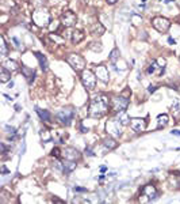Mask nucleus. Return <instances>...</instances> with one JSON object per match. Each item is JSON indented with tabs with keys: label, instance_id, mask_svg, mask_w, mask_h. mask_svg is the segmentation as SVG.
<instances>
[{
	"label": "nucleus",
	"instance_id": "nucleus-1",
	"mask_svg": "<svg viewBox=\"0 0 180 204\" xmlns=\"http://www.w3.org/2000/svg\"><path fill=\"white\" fill-rule=\"evenodd\" d=\"M108 97H106L104 94H99L95 98H92L90 105V114L94 118H100L102 116H104L108 110Z\"/></svg>",
	"mask_w": 180,
	"mask_h": 204
},
{
	"label": "nucleus",
	"instance_id": "nucleus-2",
	"mask_svg": "<svg viewBox=\"0 0 180 204\" xmlns=\"http://www.w3.org/2000/svg\"><path fill=\"white\" fill-rule=\"evenodd\" d=\"M34 25H37L38 27H47L50 25V12L43 7L35 8L31 14Z\"/></svg>",
	"mask_w": 180,
	"mask_h": 204
},
{
	"label": "nucleus",
	"instance_id": "nucleus-3",
	"mask_svg": "<svg viewBox=\"0 0 180 204\" xmlns=\"http://www.w3.org/2000/svg\"><path fill=\"white\" fill-rule=\"evenodd\" d=\"M81 82H83L84 87L88 90H94L95 86H96V74H94L91 70H83L81 71Z\"/></svg>",
	"mask_w": 180,
	"mask_h": 204
},
{
	"label": "nucleus",
	"instance_id": "nucleus-4",
	"mask_svg": "<svg viewBox=\"0 0 180 204\" xmlns=\"http://www.w3.org/2000/svg\"><path fill=\"white\" fill-rule=\"evenodd\" d=\"M66 61L69 63V65H72V68L76 71H83L85 67V59L80 55H76V53H71L66 57Z\"/></svg>",
	"mask_w": 180,
	"mask_h": 204
},
{
	"label": "nucleus",
	"instance_id": "nucleus-5",
	"mask_svg": "<svg viewBox=\"0 0 180 204\" xmlns=\"http://www.w3.org/2000/svg\"><path fill=\"white\" fill-rule=\"evenodd\" d=\"M106 129L110 135H112L115 137H119L122 135V122L119 121V118H111V120L107 121Z\"/></svg>",
	"mask_w": 180,
	"mask_h": 204
},
{
	"label": "nucleus",
	"instance_id": "nucleus-6",
	"mask_svg": "<svg viewBox=\"0 0 180 204\" xmlns=\"http://www.w3.org/2000/svg\"><path fill=\"white\" fill-rule=\"evenodd\" d=\"M152 25H153L154 29H156L157 31H160V33H167L171 27L169 19H167V18H164V17L153 18V19H152Z\"/></svg>",
	"mask_w": 180,
	"mask_h": 204
},
{
	"label": "nucleus",
	"instance_id": "nucleus-7",
	"mask_svg": "<svg viewBox=\"0 0 180 204\" xmlns=\"http://www.w3.org/2000/svg\"><path fill=\"white\" fill-rule=\"evenodd\" d=\"M111 105H112L114 112H125L129 106V98L125 95L115 97V98H112Z\"/></svg>",
	"mask_w": 180,
	"mask_h": 204
},
{
	"label": "nucleus",
	"instance_id": "nucleus-8",
	"mask_svg": "<svg viewBox=\"0 0 180 204\" xmlns=\"http://www.w3.org/2000/svg\"><path fill=\"white\" fill-rule=\"evenodd\" d=\"M73 117H75V109H72V108H65L57 113V118L65 125H71Z\"/></svg>",
	"mask_w": 180,
	"mask_h": 204
},
{
	"label": "nucleus",
	"instance_id": "nucleus-9",
	"mask_svg": "<svg viewBox=\"0 0 180 204\" xmlns=\"http://www.w3.org/2000/svg\"><path fill=\"white\" fill-rule=\"evenodd\" d=\"M61 23L65 27H72L77 23V15L73 11H64L61 14Z\"/></svg>",
	"mask_w": 180,
	"mask_h": 204
},
{
	"label": "nucleus",
	"instance_id": "nucleus-10",
	"mask_svg": "<svg viewBox=\"0 0 180 204\" xmlns=\"http://www.w3.org/2000/svg\"><path fill=\"white\" fill-rule=\"evenodd\" d=\"M146 125H148V121L145 118H131L130 121V127L134 132L140 133V132H144L146 129Z\"/></svg>",
	"mask_w": 180,
	"mask_h": 204
},
{
	"label": "nucleus",
	"instance_id": "nucleus-11",
	"mask_svg": "<svg viewBox=\"0 0 180 204\" xmlns=\"http://www.w3.org/2000/svg\"><path fill=\"white\" fill-rule=\"evenodd\" d=\"M62 158L68 159V161H76V159L80 158V152L75 147H65L62 150Z\"/></svg>",
	"mask_w": 180,
	"mask_h": 204
},
{
	"label": "nucleus",
	"instance_id": "nucleus-12",
	"mask_svg": "<svg viewBox=\"0 0 180 204\" xmlns=\"http://www.w3.org/2000/svg\"><path fill=\"white\" fill-rule=\"evenodd\" d=\"M142 194H144L145 197H148L149 200H153L157 197V194H159V192H157V189L154 188V185H145L144 188H142Z\"/></svg>",
	"mask_w": 180,
	"mask_h": 204
},
{
	"label": "nucleus",
	"instance_id": "nucleus-13",
	"mask_svg": "<svg viewBox=\"0 0 180 204\" xmlns=\"http://www.w3.org/2000/svg\"><path fill=\"white\" fill-rule=\"evenodd\" d=\"M95 74H96V76L99 78L100 80H103V82L108 80L110 74H108V70H107L106 65H96V71H95Z\"/></svg>",
	"mask_w": 180,
	"mask_h": 204
},
{
	"label": "nucleus",
	"instance_id": "nucleus-14",
	"mask_svg": "<svg viewBox=\"0 0 180 204\" xmlns=\"http://www.w3.org/2000/svg\"><path fill=\"white\" fill-rule=\"evenodd\" d=\"M22 74H23V76L26 78L27 83L31 84L34 80V78H35V71L33 70V68L27 67V65H22Z\"/></svg>",
	"mask_w": 180,
	"mask_h": 204
},
{
	"label": "nucleus",
	"instance_id": "nucleus-15",
	"mask_svg": "<svg viewBox=\"0 0 180 204\" xmlns=\"http://www.w3.org/2000/svg\"><path fill=\"white\" fill-rule=\"evenodd\" d=\"M84 38H85V34L81 30H73V31H72V36H71L72 44H75V45H76V44H80Z\"/></svg>",
	"mask_w": 180,
	"mask_h": 204
},
{
	"label": "nucleus",
	"instance_id": "nucleus-16",
	"mask_svg": "<svg viewBox=\"0 0 180 204\" xmlns=\"http://www.w3.org/2000/svg\"><path fill=\"white\" fill-rule=\"evenodd\" d=\"M35 57L38 59V61H39L41 70H42L43 72H46L47 70H49V64H47V60H46V57L42 55V53H41V52H35Z\"/></svg>",
	"mask_w": 180,
	"mask_h": 204
},
{
	"label": "nucleus",
	"instance_id": "nucleus-17",
	"mask_svg": "<svg viewBox=\"0 0 180 204\" xmlns=\"http://www.w3.org/2000/svg\"><path fill=\"white\" fill-rule=\"evenodd\" d=\"M76 169V163L75 161H68V159H65V162H64V170H62V173L64 174H71L72 171H73Z\"/></svg>",
	"mask_w": 180,
	"mask_h": 204
},
{
	"label": "nucleus",
	"instance_id": "nucleus-18",
	"mask_svg": "<svg viewBox=\"0 0 180 204\" xmlns=\"http://www.w3.org/2000/svg\"><path fill=\"white\" fill-rule=\"evenodd\" d=\"M104 31H106V29H104V26L100 22H96V23L91 27V33H92L94 36H102Z\"/></svg>",
	"mask_w": 180,
	"mask_h": 204
},
{
	"label": "nucleus",
	"instance_id": "nucleus-19",
	"mask_svg": "<svg viewBox=\"0 0 180 204\" xmlns=\"http://www.w3.org/2000/svg\"><path fill=\"white\" fill-rule=\"evenodd\" d=\"M9 79H11V71H8L7 68L2 65V68H0V82H2V83H6V82H8Z\"/></svg>",
	"mask_w": 180,
	"mask_h": 204
},
{
	"label": "nucleus",
	"instance_id": "nucleus-20",
	"mask_svg": "<svg viewBox=\"0 0 180 204\" xmlns=\"http://www.w3.org/2000/svg\"><path fill=\"white\" fill-rule=\"evenodd\" d=\"M103 146L108 150H115L116 147H118V143H116L112 137H106V139L103 140Z\"/></svg>",
	"mask_w": 180,
	"mask_h": 204
},
{
	"label": "nucleus",
	"instance_id": "nucleus-21",
	"mask_svg": "<svg viewBox=\"0 0 180 204\" xmlns=\"http://www.w3.org/2000/svg\"><path fill=\"white\" fill-rule=\"evenodd\" d=\"M35 112L38 113V116H39L41 120L43 121H49L50 120V113L45 110V109H39V108H35Z\"/></svg>",
	"mask_w": 180,
	"mask_h": 204
},
{
	"label": "nucleus",
	"instance_id": "nucleus-22",
	"mask_svg": "<svg viewBox=\"0 0 180 204\" xmlns=\"http://www.w3.org/2000/svg\"><path fill=\"white\" fill-rule=\"evenodd\" d=\"M168 124V116L167 114H160L157 117V128H164Z\"/></svg>",
	"mask_w": 180,
	"mask_h": 204
},
{
	"label": "nucleus",
	"instance_id": "nucleus-23",
	"mask_svg": "<svg viewBox=\"0 0 180 204\" xmlns=\"http://www.w3.org/2000/svg\"><path fill=\"white\" fill-rule=\"evenodd\" d=\"M3 67H6L8 71H17L19 68L17 61H14V60H6L4 63H3Z\"/></svg>",
	"mask_w": 180,
	"mask_h": 204
},
{
	"label": "nucleus",
	"instance_id": "nucleus-24",
	"mask_svg": "<svg viewBox=\"0 0 180 204\" xmlns=\"http://www.w3.org/2000/svg\"><path fill=\"white\" fill-rule=\"evenodd\" d=\"M119 56H121V52H119L118 48H115V49H112V51H111V53H110V56H108V59H110V61H111V63H115L119 59Z\"/></svg>",
	"mask_w": 180,
	"mask_h": 204
},
{
	"label": "nucleus",
	"instance_id": "nucleus-25",
	"mask_svg": "<svg viewBox=\"0 0 180 204\" xmlns=\"http://www.w3.org/2000/svg\"><path fill=\"white\" fill-rule=\"evenodd\" d=\"M119 121L122 122V125H129L130 124V117L127 116V113H125V112H121V114H119Z\"/></svg>",
	"mask_w": 180,
	"mask_h": 204
},
{
	"label": "nucleus",
	"instance_id": "nucleus-26",
	"mask_svg": "<svg viewBox=\"0 0 180 204\" xmlns=\"http://www.w3.org/2000/svg\"><path fill=\"white\" fill-rule=\"evenodd\" d=\"M171 112H172V114L175 116V117L180 116V101H175V102H173L172 108H171Z\"/></svg>",
	"mask_w": 180,
	"mask_h": 204
},
{
	"label": "nucleus",
	"instance_id": "nucleus-27",
	"mask_svg": "<svg viewBox=\"0 0 180 204\" xmlns=\"http://www.w3.org/2000/svg\"><path fill=\"white\" fill-rule=\"evenodd\" d=\"M90 49H92L94 52H100L103 49V46H102V42H99V41H97V42H92L90 45Z\"/></svg>",
	"mask_w": 180,
	"mask_h": 204
},
{
	"label": "nucleus",
	"instance_id": "nucleus-28",
	"mask_svg": "<svg viewBox=\"0 0 180 204\" xmlns=\"http://www.w3.org/2000/svg\"><path fill=\"white\" fill-rule=\"evenodd\" d=\"M30 3H31V6H33V7L39 8V7H43V6H45L46 0H30Z\"/></svg>",
	"mask_w": 180,
	"mask_h": 204
},
{
	"label": "nucleus",
	"instance_id": "nucleus-29",
	"mask_svg": "<svg viewBox=\"0 0 180 204\" xmlns=\"http://www.w3.org/2000/svg\"><path fill=\"white\" fill-rule=\"evenodd\" d=\"M41 136H42V140L45 143H47L50 139H52V136H50V133H49V131H47V129H42V131H41Z\"/></svg>",
	"mask_w": 180,
	"mask_h": 204
},
{
	"label": "nucleus",
	"instance_id": "nucleus-30",
	"mask_svg": "<svg viewBox=\"0 0 180 204\" xmlns=\"http://www.w3.org/2000/svg\"><path fill=\"white\" fill-rule=\"evenodd\" d=\"M0 46H2V56H7V44L3 37H0Z\"/></svg>",
	"mask_w": 180,
	"mask_h": 204
},
{
	"label": "nucleus",
	"instance_id": "nucleus-31",
	"mask_svg": "<svg viewBox=\"0 0 180 204\" xmlns=\"http://www.w3.org/2000/svg\"><path fill=\"white\" fill-rule=\"evenodd\" d=\"M156 63L159 65L157 67L160 68V70H165V64H167V61H165V59H163V57H159V59H156Z\"/></svg>",
	"mask_w": 180,
	"mask_h": 204
},
{
	"label": "nucleus",
	"instance_id": "nucleus-32",
	"mask_svg": "<svg viewBox=\"0 0 180 204\" xmlns=\"http://www.w3.org/2000/svg\"><path fill=\"white\" fill-rule=\"evenodd\" d=\"M156 68H157V63H156V60H154V61L149 65V68H148V74H154Z\"/></svg>",
	"mask_w": 180,
	"mask_h": 204
},
{
	"label": "nucleus",
	"instance_id": "nucleus-33",
	"mask_svg": "<svg viewBox=\"0 0 180 204\" xmlns=\"http://www.w3.org/2000/svg\"><path fill=\"white\" fill-rule=\"evenodd\" d=\"M52 155L56 156V158H60V156H62V151H60L58 148H53L52 150Z\"/></svg>",
	"mask_w": 180,
	"mask_h": 204
},
{
	"label": "nucleus",
	"instance_id": "nucleus-34",
	"mask_svg": "<svg viewBox=\"0 0 180 204\" xmlns=\"http://www.w3.org/2000/svg\"><path fill=\"white\" fill-rule=\"evenodd\" d=\"M85 155H88V156H95V152L90 148V147H85Z\"/></svg>",
	"mask_w": 180,
	"mask_h": 204
},
{
	"label": "nucleus",
	"instance_id": "nucleus-35",
	"mask_svg": "<svg viewBox=\"0 0 180 204\" xmlns=\"http://www.w3.org/2000/svg\"><path fill=\"white\" fill-rule=\"evenodd\" d=\"M6 129H7L8 133H12V135H15V132H17V129H15L14 127H9V125H7V127H6Z\"/></svg>",
	"mask_w": 180,
	"mask_h": 204
},
{
	"label": "nucleus",
	"instance_id": "nucleus-36",
	"mask_svg": "<svg viewBox=\"0 0 180 204\" xmlns=\"http://www.w3.org/2000/svg\"><path fill=\"white\" fill-rule=\"evenodd\" d=\"M75 192H87V188H83V187H75L73 188Z\"/></svg>",
	"mask_w": 180,
	"mask_h": 204
},
{
	"label": "nucleus",
	"instance_id": "nucleus-37",
	"mask_svg": "<svg viewBox=\"0 0 180 204\" xmlns=\"http://www.w3.org/2000/svg\"><path fill=\"white\" fill-rule=\"evenodd\" d=\"M157 89H159V87H157V86H152V84H150V86L149 87H148V93H154V91H156V90Z\"/></svg>",
	"mask_w": 180,
	"mask_h": 204
},
{
	"label": "nucleus",
	"instance_id": "nucleus-38",
	"mask_svg": "<svg viewBox=\"0 0 180 204\" xmlns=\"http://www.w3.org/2000/svg\"><path fill=\"white\" fill-rule=\"evenodd\" d=\"M12 41H14V42H15V46H17L18 49L20 48V44H19V40L17 38V37H14V38H12Z\"/></svg>",
	"mask_w": 180,
	"mask_h": 204
},
{
	"label": "nucleus",
	"instance_id": "nucleus-39",
	"mask_svg": "<svg viewBox=\"0 0 180 204\" xmlns=\"http://www.w3.org/2000/svg\"><path fill=\"white\" fill-rule=\"evenodd\" d=\"M171 133L176 135V136H180V129H173V131H171Z\"/></svg>",
	"mask_w": 180,
	"mask_h": 204
},
{
	"label": "nucleus",
	"instance_id": "nucleus-40",
	"mask_svg": "<svg viewBox=\"0 0 180 204\" xmlns=\"http://www.w3.org/2000/svg\"><path fill=\"white\" fill-rule=\"evenodd\" d=\"M168 42L171 44V45H175V44H176V41H175V40H173V38H172V37H169V38H168Z\"/></svg>",
	"mask_w": 180,
	"mask_h": 204
},
{
	"label": "nucleus",
	"instance_id": "nucleus-41",
	"mask_svg": "<svg viewBox=\"0 0 180 204\" xmlns=\"http://www.w3.org/2000/svg\"><path fill=\"white\" fill-rule=\"evenodd\" d=\"M106 2H107V4H111L112 6V4H115L118 0H106Z\"/></svg>",
	"mask_w": 180,
	"mask_h": 204
},
{
	"label": "nucleus",
	"instance_id": "nucleus-42",
	"mask_svg": "<svg viewBox=\"0 0 180 204\" xmlns=\"http://www.w3.org/2000/svg\"><path fill=\"white\" fill-rule=\"evenodd\" d=\"M7 87H8V89H12V87H14V82H12V80H11V82H9V83H8V86H7Z\"/></svg>",
	"mask_w": 180,
	"mask_h": 204
},
{
	"label": "nucleus",
	"instance_id": "nucleus-43",
	"mask_svg": "<svg viewBox=\"0 0 180 204\" xmlns=\"http://www.w3.org/2000/svg\"><path fill=\"white\" fill-rule=\"evenodd\" d=\"M106 170H107V167H106V166H100V171H102V173H104Z\"/></svg>",
	"mask_w": 180,
	"mask_h": 204
},
{
	"label": "nucleus",
	"instance_id": "nucleus-44",
	"mask_svg": "<svg viewBox=\"0 0 180 204\" xmlns=\"http://www.w3.org/2000/svg\"><path fill=\"white\" fill-rule=\"evenodd\" d=\"M2 170H3V174H7V173H8V170L4 167V166H3V169H2Z\"/></svg>",
	"mask_w": 180,
	"mask_h": 204
},
{
	"label": "nucleus",
	"instance_id": "nucleus-45",
	"mask_svg": "<svg viewBox=\"0 0 180 204\" xmlns=\"http://www.w3.org/2000/svg\"><path fill=\"white\" fill-rule=\"evenodd\" d=\"M15 110L19 112V110H20V106H19V105H15Z\"/></svg>",
	"mask_w": 180,
	"mask_h": 204
},
{
	"label": "nucleus",
	"instance_id": "nucleus-46",
	"mask_svg": "<svg viewBox=\"0 0 180 204\" xmlns=\"http://www.w3.org/2000/svg\"><path fill=\"white\" fill-rule=\"evenodd\" d=\"M4 97H6V98H7V101H12V98H11V97H9V95H6V94H4Z\"/></svg>",
	"mask_w": 180,
	"mask_h": 204
},
{
	"label": "nucleus",
	"instance_id": "nucleus-47",
	"mask_svg": "<svg viewBox=\"0 0 180 204\" xmlns=\"http://www.w3.org/2000/svg\"><path fill=\"white\" fill-rule=\"evenodd\" d=\"M172 2V0H164V3H165V4H168V3H171Z\"/></svg>",
	"mask_w": 180,
	"mask_h": 204
},
{
	"label": "nucleus",
	"instance_id": "nucleus-48",
	"mask_svg": "<svg viewBox=\"0 0 180 204\" xmlns=\"http://www.w3.org/2000/svg\"><path fill=\"white\" fill-rule=\"evenodd\" d=\"M141 2H142V3H145V2H146V0H141Z\"/></svg>",
	"mask_w": 180,
	"mask_h": 204
},
{
	"label": "nucleus",
	"instance_id": "nucleus-49",
	"mask_svg": "<svg viewBox=\"0 0 180 204\" xmlns=\"http://www.w3.org/2000/svg\"><path fill=\"white\" fill-rule=\"evenodd\" d=\"M176 150H178V151H180V147H179V148H176Z\"/></svg>",
	"mask_w": 180,
	"mask_h": 204
}]
</instances>
